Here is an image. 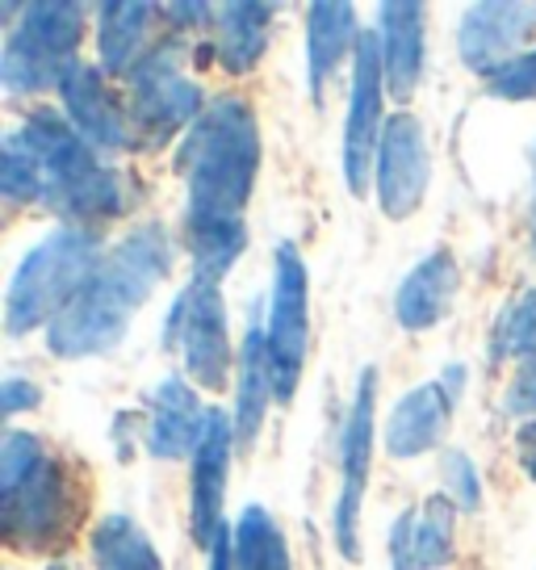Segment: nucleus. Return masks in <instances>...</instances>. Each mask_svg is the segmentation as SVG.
I'll use <instances>...</instances> for the list:
<instances>
[{"mask_svg": "<svg viewBox=\"0 0 536 570\" xmlns=\"http://www.w3.org/2000/svg\"><path fill=\"white\" fill-rule=\"evenodd\" d=\"M177 248L160 223H143L118 239L80 285L72 303L47 327V344L54 356H106L122 344L130 315L147 306L156 285L172 273Z\"/></svg>", "mask_w": 536, "mask_h": 570, "instance_id": "obj_1", "label": "nucleus"}, {"mask_svg": "<svg viewBox=\"0 0 536 570\" xmlns=\"http://www.w3.org/2000/svg\"><path fill=\"white\" fill-rule=\"evenodd\" d=\"M189 185L185 227H235L244 223L248 197L260 173V130L244 97H218L193 122L180 147Z\"/></svg>", "mask_w": 536, "mask_h": 570, "instance_id": "obj_2", "label": "nucleus"}, {"mask_svg": "<svg viewBox=\"0 0 536 570\" xmlns=\"http://www.w3.org/2000/svg\"><path fill=\"white\" fill-rule=\"evenodd\" d=\"M18 135L42 160V177H47L42 206L47 210L68 218V227L122 218L130 206V185L113 164L101 160L89 142L76 135L68 118H59L51 109H34Z\"/></svg>", "mask_w": 536, "mask_h": 570, "instance_id": "obj_3", "label": "nucleus"}, {"mask_svg": "<svg viewBox=\"0 0 536 570\" xmlns=\"http://www.w3.org/2000/svg\"><path fill=\"white\" fill-rule=\"evenodd\" d=\"M101 265V235L92 227H54L21 256L18 273L4 294V332L26 336L34 327H51L59 311L80 294V285Z\"/></svg>", "mask_w": 536, "mask_h": 570, "instance_id": "obj_4", "label": "nucleus"}, {"mask_svg": "<svg viewBox=\"0 0 536 570\" xmlns=\"http://www.w3.org/2000/svg\"><path fill=\"white\" fill-rule=\"evenodd\" d=\"M80 35H85V9L76 0L26 4L0 51V85L9 92L59 89V80L76 63Z\"/></svg>", "mask_w": 536, "mask_h": 570, "instance_id": "obj_5", "label": "nucleus"}, {"mask_svg": "<svg viewBox=\"0 0 536 570\" xmlns=\"http://www.w3.org/2000/svg\"><path fill=\"white\" fill-rule=\"evenodd\" d=\"M180 42H156L130 71V130L139 147H163L206 114L201 89L180 76Z\"/></svg>", "mask_w": 536, "mask_h": 570, "instance_id": "obj_6", "label": "nucleus"}, {"mask_svg": "<svg viewBox=\"0 0 536 570\" xmlns=\"http://www.w3.org/2000/svg\"><path fill=\"white\" fill-rule=\"evenodd\" d=\"M163 348H180L185 374L201 391H227L235 370L231 332H227V306L215 282H193L163 320Z\"/></svg>", "mask_w": 536, "mask_h": 570, "instance_id": "obj_7", "label": "nucleus"}, {"mask_svg": "<svg viewBox=\"0 0 536 570\" xmlns=\"http://www.w3.org/2000/svg\"><path fill=\"white\" fill-rule=\"evenodd\" d=\"M268 356H272V382L277 403H289L298 391V377L310 348V277L294 244L277 248L272 261V294H268Z\"/></svg>", "mask_w": 536, "mask_h": 570, "instance_id": "obj_8", "label": "nucleus"}, {"mask_svg": "<svg viewBox=\"0 0 536 570\" xmlns=\"http://www.w3.org/2000/svg\"><path fill=\"white\" fill-rule=\"evenodd\" d=\"M4 537L21 550H51L63 537H72V479L68 465L51 453L34 465L30 479H21L13 491H4Z\"/></svg>", "mask_w": 536, "mask_h": 570, "instance_id": "obj_9", "label": "nucleus"}, {"mask_svg": "<svg viewBox=\"0 0 536 570\" xmlns=\"http://www.w3.org/2000/svg\"><path fill=\"white\" fill-rule=\"evenodd\" d=\"M381 92H386V68H381V38L360 35L353 55V101L344 122V177L357 197L369 194V164L377 168L381 147Z\"/></svg>", "mask_w": 536, "mask_h": 570, "instance_id": "obj_10", "label": "nucleus"}, {"mask_svg": "<svg viewBox=\"0 0 536 570\" xmlns=\"http://www.w3.org/2000/svg\"><path fill=\"white\" fill-rule=\"evenodd\" d=\"M374 407H377V370H360L357 399L348 411V424L340 436V495L331 508L336 520V546L348 562L360 558L357 524H360V503H365V487H369V458H374Z\"/></svg>", "mask_w": 536, "mask_h": 570, "instance_id": "obj_11", "label": "nucleus"}, {"mask_svg": "<svg viewBox=\"0 0 536 570\" xmlns=\"http://www.w3.org/2000/svg\"><path fill=\"white\" fill-rule=\"evenodd\" d=\"M377 202L390 218H411L431 185V147L415 114H394L381 130L374 168Z\"/></svg>", "mask_w": 536, "mask_h": 570, "instance_id": "obj_12", "label": "nucleus"}, {"mask_svg": "<svg viewBox=\"0 0 536 570\" xmlns=\"http://www.w3.org/2000/svg\"><path fill=\"white\" fill-rule=\"evenodd\" d=\"M59 101H63V118L76 126V135L89 142L97 156L122 151V147L135 142L130 114H126L122 101H118L113 89L106 85L101 68L72 63L68 76L59 80Z\"/></svg>", "mask_w": 536, "mask_h": 570, "instance_id": "obj_13", "label": "nucleus"}, {"mask_svg": "<svg viewBox=\"0 0 536 570\" xmlns=\"http://www.w3.org/2000/svg\"><path fill=\"white\" fill-rule=\"evenodd\" d=\"M536 35V4L524 0H486L465 9L457 51L461 63L478 76L499 71L507 59H516L519 47Z\"/></svg>", "mask_w": 536, "mask_h": 570, "instance_id": "obj_14", "label": "nucleus"}, {"mask_svg": "<svg viewBox=\"0 0 536 570\" xmlns=\"http://www.w3.org/2000/svg\"><path fill=\"white\" fill-rule=\"evenodd\" d=\"M235 420L227 411L206 415V432L193 453V499H189V524H193L197 546H215L222 533V499H227V470H231L235 449Z\"/></svg>", "mask_w": 536, "mask_h": 570, "instance_id": "obj_15", "label": "nucleus"}, {"mask_svg": "<svg viewBox=\"0 0 536 570\" xmlns=\"http://www.w3.org/2000/svg\"><path fill=\"white\" fill-rule=\"evenodd\" d=\"M206 415L197 403V391L177 374H168L151 394V424H147V453L160 462H177V458H193L206 432Z\"/></svg>", "mask_w": 536, "mask_h": 570, "instance_id": "obj_16", "label": "nucleus"}, {"mask_svg": "<svg viewBox=\"0 0 536 570\" xmlns=\"http://www.w3.org/2000/svg\"><path fill=\"white\" fill-rule=\"evenodd\" d=\"M453 391L445 382H424L411 394H403L394 403L390 420H386V449L390 458H419L445 441L448 415H453Z\"/></svg>", "mask_w": 536, "mask_h": 570, "instance_id": "obj_17", "label": "nucleus"}, {"mask_svg": "<svg viewBox=\"0 0 536 570\" xmlns=\"http://www.w3.org/2000/svg\"><path fill=\"white\" fill-rule=\"evenodd\" d=\"M457 285H461V268L448 256V248L428 252L398 285L394 320L403 323L407 332H428L448 315V306L457 298Z\"/></svg>", "mask_w": 536, "mask_h": 570, "instance_id": "obj_18", "label": "nucleus"}, {"mask_svg": "<svg viewBox=\"0 0 536 570\" xmlns=\"http://www.w3.org/2000/svg\"><path fill=\"white\" fill-rule=\"evenodd\" d=\"M381 68L386 92L407 101L424 76V4L415 0H386L381 4Z\"/></svg>", "mask_w": 536, "mask_h": 570, "instance_id": "obj_19", "label": "nucleus"}, {"mask_svg": "<svg viewBox=\"0 0 536 570\" xmlns=\"http://www.w3.org/2000/svg\"><path fill=\"white\" fill-rule=\"evenodd\" d=\"M151 30H156V4H143V0H109V4H101L97 9L101 71L130 76L151 51Z\"/></svg>", "mask_w": 536, "mask_h": 570, "instance_id": "obj_20", "label": "nucleus"}, {"mask_svg": "<svg viewBox=\"0 0 536 570\" xmlns=\"http://www.w3.org/2000/svg\"><path fill=\"white\" fill-rule=\"evenodd\" d=\"M360 30L357 9L348 0H319L306 9V68H310V92L322 97L327 76H336L348 55H357Z\"/></svg>", "mask_w": 536, "mask_h": 570, "instance_id": "obj_21", "label": "nucleus"}, {"mask_svg": "<svg viewBox=\"0 0 536 570\" xmlns=\"http://www.w3.org/2000/svg\"><path fill=\"white\" fill-rule=\"evenodd\" d=\"M268 399H277L272 382V356H268L265 327H251L239 348V370H235V436L248 445L265 424Z\"/></svg>", "mask_w": 536, "mask_h": 570, "instance_id": "obj_22", "label": "nucleus"}, {"mask_svg": "<svg viewBox=\"0 0 536 570\" xmlns=\"http://www.w3.org/2000/svg\"><path fill=\"white\" fill-rule=\"evenodd\" d=\"M218 63L231 76H248L268 51V30H272V4H251V0H235L218 9Z\"/></svg>", "mask_w": 536, "mask_h": 570, "instance_id": "obj_23", "label": "nucleus"}, {"mask_svg": "<svg viewBox=\"0 0 536 570\" xmlns=\"http://www.w3.org/2000/svg\"><path fill=\"white\" fill-rule=\"evenodd\" d=\"M92 562L97 570H163L151 537L130 517H106L92 529Z\"/></svg>", "mask_w": 536, "mask_h": 570, "instance_id": "obj_24", "label": "nucleus"}, {"mask_svg": "<svg viewBox=\"0 0 536 570\" xmlns=\"http://www.w3.org/2000/svg\"><path fill=\"white\" fill-rule=\"evenodd\" d=\"M235 570H289L286 537L265 508H244L235 524Z\"/></svg>", "mask_w": 536, "mask_h": 570, "instance_id": "obj_25", "label": "nucleus"}, {"mask_svg": "<svg viewBox=\"0 0 536 570\" xmlns=\"http://www.w3.org/2000/svg\"><path fill=\"white\" fill-rule=\"evenodd\" d=\"M453 520H457V508H453L448 495L424 499V508L415 512V524H411L419 570H440L453 562V550H457V524Z\"/></svg>", "mask_w": 536, "mask_h": 570, "instance_id": "obj_26", "label": "nucleus"}, {"mask_svg": "<svg viewBox=\"0 0 536 570\" xmlns=\"http://www.w3.org/2000/svg\"><path fill=\"white\" fill-rule=\"evenodd\" d=\"M0 194L9 206H30V202H42V194H47L42 160L18 130L4 135V142H0Z\"/></svg>", "mask_w": 536, "mask_h": 570, "instance_id": "obj_27", "label": "nucleus"}, {"mask_svg": "<svg viewBox=\"0 0 536 570\" xmlns=\"http://www.w3.org/2000/svg\"><path fill=\"white\" fill-rule=\"evenodd\" d=\"M490 356L495 361H533L536 356V289L516 294V303L499 311L495 336H490Z\"/></svg>", "mask_w": 536, "mask_h": 570, "instance_id": "obj_28", "label": "nucleus"}, {"mask_svg": "<svg viewBox=\"0 0 536 570\" xmlns=\"http://www.w3.org/2000/svg\"><path fill=\"white\" fill-rule=\"evenodd\" d=\"M486 92L499 97V101H536V47L507 59L499 71H490Z\"/></svg>", "mask_w": 536, "mask_h": 570, "instance_id": "obj_29", "label": "nucleus"}, {"mask_svg": "<svg viewBox=\"0 0 536 570\" xmlns=\"http://www.w3.org/2000/svg\"><path fill=\"white\" fill-rule=\"evenodd\" d=\"M42 458H47V449H42L38 436H30V432H9L4 445H0V495L13 491L21 479H30Z\"/></svg>", "mask_w": 536, "mask_h": 570, "instance_id": "obj_30", "label": "nucleus"}, {"mask_svg": "<svg viewBox=\"0 0 536 570\" xmlns=\"http://www.w3.org/2000/svg\"><path fill=\"white\" fill-rule=\"evenodd\" d=\"M445 491L461 512H478L483 508V482H478V470H474V462L465 453H448L445 458Z\"/></svg>", "mask_w": 536, "mask_h": 570, "instance_id": "obj_31", "label": "nucleus"}, {"mask_svg": "<svg viewBox=\"0 0 536 570\" xmlns=\"http://www.w3.org/2000/svg\"><path fill=\"white\" fill-rule=\"evenodd\" d=\"M503 407L512 411V415H524V420H533L536 415V356L533 361H524V365L516 370V377L507 382Z\"/></svg>", "mask_w": 536, "mask_h": 570, "instance_id": "obj_32", "label": "nucleus"}, {"mask_svg": "<svg viewBox=\"0 0 536 570\" xmlns=\"http://www.w3.org/2000/svg\"><path fill=\"white\" fill-rule=\"evenodd\" d=\"M38 399H42V391H38L34 382H26V377H4V386H0V415L13 420L18 411L38 407Z\"/></svg>", "mask_w": 536, "mask_h": 570, "instance_id": "obj_33", "label": "nucleus"}, {"mask_svg": "<svg viewBox=\"0 0 536 570\" xmlns=\"http://www.w3.org/2000/svg\"><path fill=\"white\" fill-rule=\"evenodd\" d=\"M516 458H519V465H524V474L536 479V415L516 428Z\"/></svg>", "mask_w": 536, "mask_h": 570, "instance_id": "obj_34", "label": "nucleus"}, {"mask_svg": "<svg viewBox=\"0 0 536 570\" xmlns=\"http://www.w3.org/2000/svg\"><path fill=\"white\" fill-rule=\"evenodd\" d=\"M168 18L180 30H193V26H206L210 21V4H168Z\"/></svg>", "mask_w": 536, "mask_h": 570, "instance_id": "obj_35", "label": "nucleus"}, {"mask_svg": "<svg viewBox=\"0 0 536 570\" xmlns=\"http://www.w3.org/2000/svg\"><path fill=\"white\" fill-rule=\"evenodd\" d=\"M210 570H235V529H222L210 546Z\"/></svg>", "mask_w": 536, "mask_h": 570, "instance_id": "obj_36", "label": "nucleus"}, {"mask_svg": "<svg viewBox=\"0 0 536 570\" xmlns=\"http://www.w3.org/2000/svg\"><path fill=\"white\" fill-rule=\"evenodd\" d=\"M528 227H533V252H536V142H533V210H528Z\"/></svg>", "mask_w": 536, "mask_h": 570, "instance_id": "obj_37", "label": "nucleus"}]
</instances>
